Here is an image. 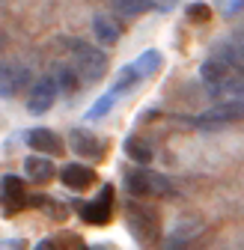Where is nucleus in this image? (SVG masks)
<instances>
[{"label": "nucleus", "instance_id": "nucleus-1", "mask_svg": "<svg viewBox=\"0 0 244 250\" xmlns=\"http://www.w3.org/2000/svg\"><path fill=\"white\" fill-rule=\"evenodd\" d=\"M69 51L75 60V72L81 81H102L107 72V54L96 45H89L83 39H69Z\"/></svg>", "mask_w": 244, "mask_h": 250}, {"label": "nucleus", "instance_id": "nucleus-2", "mask_svg": "<svg viewBox=\"0 0 244 250\" xmlns=\"http://www.w3.org/2000/svg\"><path fill=\"white\" fill-rule=\"evenodd\" d=\"M125 188L131 197H170L173 194V182L164 173H155L149 167L131 170L125 176Z\"/></svg>", "mask_w": 244, "mask_h": 250}, {"label": "nucleus", "instance_id": "nucleus-3", "mask_svg": "<svg viewBox=\"0 0 244 250\" xmlns=\"http://www.w3.org/2000/svg\"><path fill=\"white\" fill-rule=\"evenodd\" d=\"M128 229L143 247H149V244H155L158 235H161V217H158L155 208H149L143 203H131L128 206Z\"/></svg>", "mask_w": 244, "mask_h": 250}, {"label": "nucleus", "instance_id": "nucleus-4", "mask_svg": "<svg viewBox=\"0 0 244 250\" xmlns=\"http://www.w3.org/2000/svg\"><path fill=\"white\" fill-rule=\"evenodd\" d=\"M238 119H244V102L232 99V102H221L215 107H208L194 122L200 125V128H221V125H229V122H238Z\"/></svg>", "mask_w": 244, "mask_h": 250}, {"label": "nucleus", "instance_id": "nucleus-5", "mask_svg": "<svg viewBox=\"0 0 244 250\" xmlns=\"http://www.w3.org/2000/svg\"><path fill=\"white\" fill-rule=\"evenodd\" d=\"M30 83V69L24 62H3L0 66V99H15Z\"/></svg>", "mask_w": 244, "mask_h": 250}, {"label": "nucleus", "instance_id": "nucleus-6", "mask_svg": "<svg viewBox=\"0 0 244 250\" xmlns=\"http://www.w3.org/2000/svg\"><path fill=\"white\" fill-rule=\"evenodd\" d=\"M110 214H113V188H110V185L102 188V194H99L96 200H89V203L81 206V217H83L86 224H93V227L107 224Z\"/></svg>", "mask_w": 244, "mask_h": 250}, {"label": "nucleus", "instance_id": "nucleus-7", "mask_svg": "<svg viewBox=\"0 0 244 250\" xmlns=\"http://www.w3.org/2000/svg\"><path fill=\"white\" fill-rule=\"evenodd\" d=\"M57 92H60V83H57V78H39L36 83H33V89H30V99H27V110L30 113H45V110H51L54 107V102H57Z\"/></svg>", "mask_w": 244, "mask_h": 250}, {"label": "nucleus", "instance_id": "nucleus-8", "mask_svg": "<svg viewBox=\"0 0 244 250\" xmlns=\"http://www.w3.org/2000/svg\"><path fill=\"white\" fill-rule=\"evenodd\" d=\"M0 203H3L6 214L21 211L27 206V188L18 176H3V182H0Z\"/></svg>", "mask_w": 244, "mask_h": 250}, {"label": "nucleus", "instance_id": "nucleus-9", "mask_svg": "<svg viewBox=\"0 0 244 250\" xmlns=\"http://www.w3.org/2000/svg\"><path fill=\"white\" fill-rule=\"evenodd\" d=\"M69 146L81 155V158H89V161H96V158H102V155H104L102 137L89 134V131H81V128H75V131L69 134Z\"/></svg>", "mask_w": 244, "mask_h": 250}, {"label": "nucleus", "instance_id": "nucleus-10", "mask_svg": "<svg viewBox=\"0 0 244 250\" xmlns=\"http://www.w3.org/2000/svg\"><path fill=\"white\" fill-rule=\"evenodd\" d=\"M24 140H27L30 149H36L39 155H60V152H63V140H60L51 128H33V131L24 134Z\"/></svg>", "mask_w": 244, "mask_h": 250}, {"label": "nucleus", "instance_id": "nucleus-11", "mask_svg": "<svg viewBox=\"0 0 244 250\" xmlns=\"http://www.w3.org/2000/svg\"><path fill=\"white\" fill-rule=\"evenodd\" d=\"M200 221H179L173 227V232L164 238V250H185L197 235H200Z\"/></svg>", "mask_w": 244, "mask_h": 250}, {"label": "nucleus", "instance_id": "nucleus-12", "mask_svg": "<svg viewBox=\"0 0 244 250\" xmlns=\"http://www.w3.org/2000/svg\"><path fill=\"white\" fill-rule=\"evenodd\" d=\"M60 179H63V185L72 188V191H86L89 185H96V170L83 167V164H66L60 170Z\"/></svg>", "mask_w": 244, "mask_h": 250}, {"label": "nucleus", "instance_id": "nucleus-13", "mask_svg": "<svg viewBox=\"0 0 244 250\" xmlns=\"http://www.w3.org/2000/svg\"><path fill=\"white\" fill-rule=\"evenodd\" d=\"M229 75H232V66H229L226 60H221L218 54H211V57L203 62V69H200V78H203L205 86H211V89H218Z\"/></svg>", "mask_w": 244, "mask_h": 250}, {"label": "nucleus", "instance_id": "nucleus-14", "mask_svg": "<svg viewBox=\"0 0 244 250\" xmlns=\"http://www.w3.org/2000/svg\"><path fill=\"white\" fill-rule=\"evenodd\" d=\"M93 33L102 45H116L119 36H122V27L110 18V15H96L93 18Z\"/></svg>", "mask_w": 244, "mask_h": 250}, {"label": "nucleus", "instance_id": "nucleus-15", "mask_svg": "<svg viewBox=\"0 0 244 250\" xmlns=\"http://www.w3.org/2000/svg\"><path fill=\"white\" fill-rule=\"evenodd\" d=\"M24 170H27V176L33 182H48L54 176V161H48L45 155H30V158L24 161Z\"/></svg>", "mask_w": 244, "mask_h": 250}, {"label": "nucleus", "instance_id": "nucleus-16", "mask_svg": "<svg viewBox=\"0 0 244 250\" xmlns=\"http://www.w3.org/2000/svg\"><path fill=\"white\" fill-rule=\"evenodd\" d=\"M131 66H134V72H137L140 78H149V75H155V72L161 69V54H158V51H143V54L131 62Z\"/></svg>", "mask_w": 244, "mask_h": 250}, {"label": "nucleus", "instance_id": "nucleus-17", "mask_svg": "<svg viewBox=\"0 0 244 250\" xmlns=\"http://www.w3.org/2000/svg\"><path fill=\"white\" fill-rule=\"evenodd\" d=\"M119 96H122V92H119L116 86H110V92H104V96H102V99H99L93 107L86 110V119H89V122H96V119H102L104 113H110V107L119 102Z\"/></svg>", "mask_w": 244, "mask_h": 250}, {"label": "nucleus", "instance_id": "nucleus-18", "mask_svg": "<svg viewBox=\"0 0 244 250\" xmlns=\"http://www.w3.org/2000/svg\"><path fill=\"white\" fill-rule=\"evenodd\" d=\"M125 155L131 161H137V164H149L152 161V146L143 137H128L125 140Z\"/></svg>", "mask_w": 244, "mask_h": 250}, {"label": "nucleus", "instance_id": "nucleus-19", "mask_svg": "<svg viewBox=\"0 0 244 250\" xmlns=\"http://www.w3.org/2000/svg\"><path fill=\"white\" fill-rule=\"evenodd\" d=\"M110 3H113V9H116L119 15H125V18L152 9V0H110Z\"/></svg>", "mask_w": 244, "mask_h": 250}, {"label": "nucleus", "instance_id": "nucleus-20", "mask_svg": "<svg viewBox=\"0 0 244 250\" xmlns=\"http://www.w3.org/2000/svg\"><path fill=\"white\" fill-rule=\"evenodd\" d=\"M54 78H57L60 89H63V92H69V96H72V92L78 89V78H81V75L75 72V66H60Z\"/></svg>", "mask_w": 244, "mask_h": 250}, {"label": "nucleus", "instance_id": "nucleus-21", "mask_svg": "<svg viewBox=\"0 0 244 250\" xmlns=\"http://www.w3.org/2000/svg\"><path fill=\"white\" fill-rule=\"evenodd\" d=\"M185 12H188V18H191V21H197V24H203V21H208V18H211V6H208V3H191Z\"/></svg>", "mask_w": 244, "mask_h": 250}, {"label": "nucleus", "instance_id": "nucleus-22", "mask_svg": "<svg viewBox=\"0 0 244 250\" xmlns=\"http://www.w3.org/2000/svg\"><path fill=\"white\" fill-rule=\"evenodd\" d=\"M0 250H24V241H0Z\"/></svg>", "mask_w": 244, "mask_h": 250}, {"label": "nucleus", "instance_id": "nucleus-23", "mask_svg": "<svg viewBox=\"0 0 244 250\" xmlns=\"http://www.w3.org/2000/svg\"><path fill=\"white\" fill-rule=\"evenodd\" d=\"M33 250H60V247H57V241H51V238H45V241H39V244H36Z\"/></svg>", "mask_w": 244, "mask_h": 250}, {"label": "nucleus", "instance_id": "nucleus-24", "mask_svg": "<svg viewBox=\"0 0 244 250\" xmlns=\"http://www.w3.org/2000/svg\"><path fill=\"white\" fill-rule=\"evenodd\" d=\"M241 3H244V0H226V3H224V12H235Z\"/></svg>", "mask_w": 244, "mask_h": 250}]
</instances>
